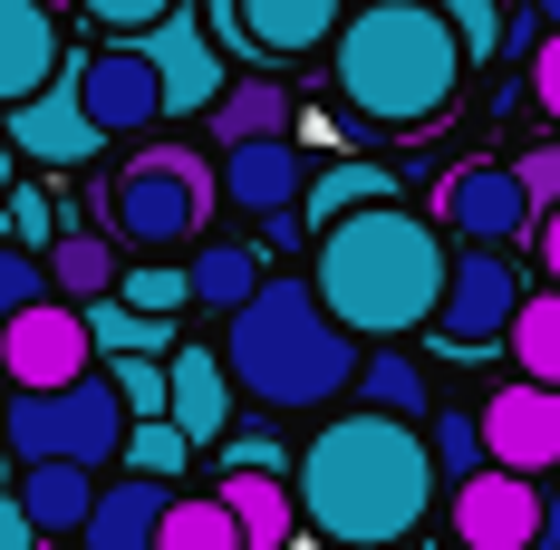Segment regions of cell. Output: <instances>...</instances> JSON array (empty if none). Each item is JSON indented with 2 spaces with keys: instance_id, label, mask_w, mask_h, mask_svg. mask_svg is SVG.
Returning <instances> with one entry per match:
<instances>
[{
  "instance_id": "cell-2",
  "label": "cell",
  "mask_w": 560,
  "mask_h": 550,
  "mask_svg": "<svg viewBox=\"0 0 560 550\" xmlns=\"http://www.w3.org/2000/svg\"><path fill=\"white\" fill-rule=\"evenodd\" d=\"M310 280L358 338H416V329H435L454 261H445V232L387 194L368 213L310 232Z\"/></svg>"
},
{
  "instance_id": "cell-7",
  "label": "cell",
  "mask_w": 560,
  "mask_h": 550,
  "mask_svg": "<svg viewBox=\"0 0 560 550\" xmlns=\"http://www.w3.org/2000/svg\"><path fill=\"white\" fill-rule=\"evenodd\" d=\"M454 550H560L541 473L483 464L474 483H454Z\"/></svg>"
},
{
  "instance_id": "cell-3",
  "label": "cell",
  "mask_w": 560,
  "mask_h": 550,
  "mask_svg": "<svg viewBox=\"0 0 560 550\" xmlns=\"http://www.w3.org/2000/svg\"><path fill=\"white\" fill-rule=\"evenodd\" d=\"M329 68H338V107L377 136H416L454 107L464 87V30H454L435 0H368L348 30L329 39Z\"/></svg>"
},
{
  "instance_id": "cell-29",
  "label": "cell",
  "mask_w": 560,
  "mask_h": 550,
  "mask_svg": "<svg viewBox=\"0 0 560 550\" xmlns=\"http://www.w3.org/2000/svg\"><path fill=\"white\" fill-rule=\"evenodd\" d=\"M503 348L522 358V377L560 386V280H551V290H532V300H522V319H512V338H503Z\"/></svg>"
},
{
  "instance_id": "cell-1",
  "label": "cell",
  "mask_w": 560,
  "mask_h": 550,
  "mask_svg": "<svg viewBox=\"0 0 560 550\" xmlns=\"http://www.w3.org/2000/svg\"><path fill=\"white\" fill-rule=\"evenodd\" d=\"M290 483H300V522L329 550H396V541L425 531L445 464H435V435L416 416L358 406V416H329L300 444Z\"/></svg>"
},
{
  "instance_id": "cell-34",
  "label": "cell",
  "mask_w": 560,
  "mask_h": 550,
  "mask_svg": "<svg viewBox=\"0 0 560 550\" xmlns=\"http://www.w3.org/2000/svg\"><path fill=\"white\" fill-rule=\"evenodd\" d=\"M0 203H10V242H30V251H49V242H58V203L39 194V184H10Z\"/></svg>"
},
{
  "instance_id": "cell-42",
  "label": "cell",
  "mask_w": 560,
  "mask_h": 550,
  "mask_svg": "<svg viewBox=\"0 0 560 550\" xmlns=\"http://www.w3.org/2000/svg\"><path fill=\"white\" fill-rule=\"evenodd\" d=\"M39 550H58V541H39Z\"/></svg>"
},
{
  "instance_id": "cell-36",
  "label": "cell",
  "mask_w": 560,
  "mask_h": 550,
  "mask_svg": "<svg viewBox=\"0 0 560 550\" xmlns=\"http://www.w3.org/2000/svg\"><path fill=\"white\" fill-rule=\"evenodd\" d=\"M174 0H88V30H116V39H136V30H155Z\"/></svg>"
},
{
  "instance_id": "cell-38",
  "label": "cell",
  "mask_w": 560,
  "mask_h": 550,
  "mask_svg": "<svg viewBox=\"0 0 560 550\" xmlns=\"http://www.w3.org/2000/svg\"><path fill=\"white\" fill-rule=\"evenodd\" d=\"M39 541H49V531L30 522V502H20V483H10V493H0V550H39Z\"/></svg>"
},
{
  "instance_id": "cell-12",
  "label": "cell",
  "mask_w": 560,
  "mask_h": 550,
  "mask_svg": "<svg viewBox=\"0 0 560 550\" xmlns=\"http://www.w3.org/2000/svg\"><path fill=\"white\" fill-rule=\"evenodd\" d=\"M0 116H10L20 165H58V174H68V165H97V155L116 145L107 126L88 116V97H78V78H68V68H58L39 97H20V107H0Z\"/></svg>"
},
{
  "instance_id": "cell-40",
  "label": "cell",
  "mask_w": 560,
  "mask_h": 550,
  "mask_svg": "<svg viewBox=\"0 0 560 550\" xmlns=\"http://www.w3.org/2000/svg\"><path fill=\"white\" fill-rule=\"evenodd\" d=\"M532 242H541V271L560 280V203H551V213H541V222H532Z\"/></svg>"
},
{
  "instance_id": "cell-15",
  "label": "cell",
  "mask_w": 560,
  "mask_h": 550,
  "mask_svg": "<svg viewBox=\"0 0 560 550\" xmlns=\"http://www.w3.org/2000/svg\"><path fill=\"white\" fill-rule=\"evenodd\" d=\"M300 194H310V174H300V145L290 136H252V145H223V203L252 222H290L300 213Z\"/></svg>"
},
{
  "instance_id": "cell-23",
  "label": "cell",
  "mask_w": 560,
  "mask_h": 550,
  "mask_svg": "<svg viewBox=\"0 0 560 550\" xmlns=\"http://www.w3.org/2000/svg\"><path fill=\"white\" fill-rule=\"evenodd\" d=\"M126 261H116V232H58L49 242V290L58 300H107Z\"/></svg>"
},
{
  "instance_id": "cell-9",
  "label": "cell",
  "mask_w": 560,
  "mask_h": 550,
  "mask_svg": "<svg viewBox=\"0 0 560 550\" xmlns=\"http://www.w3.org/2000/svg\"><path fill=\"white\" fill-rule=\"evenodd\" d=\"M97 367V329H88V309L78 300H30V309H10L0 319V377L10 386H68Z\"/></svg>"
},
{
  "instance_id": "cell-17",
  "label": "cell",
  "mask_w": 560,
  "mask_h": 550,
  "mask_svg": "<svg viewBox=\"0 0 560 550\" xmlns=\"http://www.w3.org/2000/svg\"><path fill=\"white\" fill-rule=\"evenodd\" d=\"M58 68H68V30H58V0H0V107L39 97Z\"/></svg>"
},
{
  "instance_id": "cell-27",
  "label": "cell",
  "mask_w": 560,
  "mask_h": 550,
  "mask_svg": "<svg viewBox=\"0 0 560 550\" xmlns=\"http://www.w3.org/2000/svg\"><path fill=\"white\" fill-rule=\"evenodd\" d=\"M78 309H88V329H97V348H107V358H126V348H155V358H165V348H174V319H165V309H136L126 290L78 300Z\"/></svg>"
},
{
  "instance_id": "cell-37",
  "label": "cell",
  "mask_w": 560,
  "mask_h": 550,
  "mask_svg": "<svg viewBox=\"0 0 560 550\" xmlns=\"http://www.w3.org/2000/svg\"><path fill=\"white\" fill-rule=\"evenodd\" d=\"M522 194H532V213L560 203V145H532V155H522Z\"/></svg>"
},
{
  "instance_id": "cell-18",
  "label": "cell",
  "mask_w": 560,
  "mask_h": 550,
  "mask_svg": "<svg viewBox=\"0 0 560 550\" xmlns=\"http://www.w3.org/2000/svg\"><path fill=\"white\" fill-rule=\"evenodd\" d=\"M174 493H184V483L126 464V483H97V512H88L78 550H165V502Z\"/></svg>"
},
{
  "instance_id": "cell-25",
  "label": "cell",
  "mask_w": 560,
  "mask_h": 550,
  "mask_svg": "<svg viewBox=\"0 0 560 550\" xmlns=\"http://www.w3.org/2000/svg\"><path fill=\"white\" fill-rule=\"evenodd\" d=\"M387 194H396V174H387V165H329L310 194H300V222H310V232H329V222L368 213V203H387Z\"/></svg>"
},
{
  "instance_id": "cell-20",
  "label": "cell",
  "mask_w": 560,
  "mask_h": 550,
  "mask_svg": "<svg viewBox=\"0 0 560 550\" xmlns=\"http://www.w3.org/2000/svg\"><path fill=\"white\" fill-rule=\"evenodd\" d=\"M213 493L232 502V522H242V541L252 550H290L310 522H300V483H280V473H261V464H242V473H223Z\"/></svg>"
},
{
  "instance_id": "cell-10",
  "label": "cell",
  "mask_w": 560,
  "mask_h": 550,
  "mask_svg": "<svg viewBox=\"0 0 560 550\" xmlns=\"http://www.w3.org/2000/svg\"><path fill=\"white\" fill-rule=\"evenodd\" d=\"M68 78H78V97L88 116L107 126V136H145V126H165V78H155V58L145 39H107V49H68Z\"/></svg>"
},
{
  "instance_id": "cell-13",
  "label": "cell",
  "mask_w": 560,
  "mask_h": 550,
  "mask_svg": "<svg viewBox=\"0 0 560 550\" xmlns=\"http://www.w3.org/2000/svg\"><path fill=\"white\" fill-rule=\"evenodd\" d=\"M474 416H483L493 464H512V473H551V464H560V386L512 377V386H493Z\"/></svg>"
},
{
  "instance_id": "cell-26",
  "label": "cell",
  "mask_w": 560,
  "mask_h": 550,
  "mask_svg": "<svg viewBox=\"0 0 560 550\" xmlns=\"http://www.w3.org/2000/svg\"><path fill=\"white\" fill-rule=\"evenodd\" d=\"M358 406H387V416H435V386H425V367H416L406 348H377V358H358Z\"/></svg>"
},
{
  "instance_id": "cell-16",
  "label": "cell",
  "mask_w": 560,
  "mask_h": 550,
  "mask_svg": "<svg viewBox=\"0 0 560 550\" xmlns=\"http://www.w3.org/2000/svg\"><path fill=\"white\" fill-rule=\"evenodd\" d=\"M136 39H145V58H155V78H165V107H174V116H203V107L232 87V78H223V49L203 39V20L165 10V20H155V30H136Z\"/></svg>"
},
{
  "instance_id": "cell-28",
  "label": "cell",
  "mask_w": 560,
  "mask_h": 550,
  "mask_svg": "<svg viewBox=\"0 0 560 550\" xmlns=\"http://www.w3.org/2000/svg\"><path fill=\"white\" fill-rule=\"evenodd\" d=\"M165 550H252L223 493H174L165 502Z\"/></svg>"
},
{
  "instance_id": "cell-6",
  "label": "cell",
  "mask_w": 560,
  "mask_h": 550,
  "mask_svg": "<svg viewBox=\"0 0 560 550\" xmlns=\"http://www.w3.org/2000/svg\"><path fill=\"white\" fill-rule=\"evenodd\" d=\"M126 396H116V377H68V386H10V406H0V444L20 454V464H49V454H68V464H116L126 454Z\"/></svg>"
},
{
  "instance_id": "cell-22",
  "label": "cell",
  "mask_w": 560,
  "mask_h": 550,
  "mask_svg": "<svg viewBox=\"0 0 560 550\" xmlns=\"http://www.w3.org/2000/svg\"><path fill=\"white\" fill-rule=\"evenodd\" d=\"M290 87L280 78H232L223 97L203 107V126H213V145H252V136H290Z\"/></svg>"
},
{
  "instance_id": "cell-41",
  "label": "cell",
  "mask_w": 560,
  "mask_h": 550,
  "mask_svg": "<svg viewBox=\"0 0 560 550\" xmlns=\"http://www.w3.org/2000/svg\"><path fill=\"white\" fill-rule=\"evenodd\" d=\"M532 10H541V20H551V30H560V0H532Z\"/></svg>"
},
{
  "instance_id": "cell-21",
  "label": "cell",
  "mask_w": 560,
  "mask_h": 550,
  "mask_svg": "<svg viewBox=\"0 0 560 550\" xmlns=\"http://www.w3.org/2000/svg\"><path fill=\"white\" fill-rule=\"evenodd\" d=\"M20 502H30V522H39L49 541H78L88 512H97V464H68V454L20 464Z\"/></svg>"
},
{
  "instance_id": "cell-14",
  "label": "cell",
  "mask_w": 560,
  "mask_h": 550,
  "mask_svg": "<svg viewBox=\"0 0 560 550\" xmlns=\"http://www.w3.org/2000/svg\"><path fill=\"white\" fill-rule=\"evenodd\" d=\"M435 213H445V232H464V242H522V232L541 222L532 194H522V165H464V174H445Z\"/></svg>"
},
{
  "instance_id": "cell-8",
  "label": "cell",
  "mask_w": 560,
  "mask_h": 550,
  "mask_svg": "<svg viewBox=\"0 0 560 550\" xmlns=\"http://www.w3.org/2000/svg\"><path fill=\"white\" fill-rule=\"evenodd\" d=\"M522 271L503 261V242H474L464 261H454V280H445V309H435V338H445L454 358H483V348H503L512 338V319H522Z\"/></svg>"
},
{
  "instance_id": "cell-33",
  "label": "cell",
  "mask_w": 560,
  "mask_h": 550,
  "mask_svg": "<svg viewBox=\"0 0 560 550\" xmlns=\"http://www.w3.org/2000/svg\"><path fill=\"white\" fill-rule=\"evenodd\" d=\"M30 300H49V251L0 242V319H10V309H30Z\"/></svg>"
},
{
  "instance_id": "cell-30",
  "label": "cell",
  "mask_w": 560,
  "mask_h": 550,
  "mask_svg": "<svg viewBox=\"0 0 560 550\" xmlns=\"http://www.w3.org/2000/svg\"><path fill=\"white\" fill-rule=\"evenodd\" d=\"M194 454H203V444L184 435L174 416H136V425H126V464H136V473H165V483H184V473H194Z\"/></svg>"
},
{
  "instance_id": "cell-24",
  "label": "cell",
  "mask_w": 560,
  "mask_h": 550,
  "mask_svg": "<svg viewBox=\"0 0 560 550\" xmlns=\"http://www.w3.org/2000/svg\"><path fill=\"white\" fill-rule=\"evenodd\" d=\"M184 271H194V300H203V309H242V300H252V290H261V251H252V242H203V251H194V261H184Z\"/></svg>"
},
{
  "instance_id": "cell-19",
  "label": "cell",
  "mask_w": 560,
  "mask_h": 550,
  "mask_svg": "<svg viewBox=\"0 0 560 550\" xmlns=\"http://www.w3.org/2000/svg\"><path fill=\"white\" fill-rule=\"evenodd\" d=\"M232 406H242V386H232L223 348L174 338V425H184L194 444H223V435H232Z\"/></svg>"
},
{
  "instance_id": "cell-32",
  "label": "cell",
  "mask_w": 560,
  "mask_h": 550,
  "mask_svg": "<svg viewBox=\"0 0 560 550\" xmlns=\"http://www.w3.org/2000/svg\"><path fill=\"white\" fill-rule=\"evenodd\" d=\"M116 290H126V300H136V309H184V300H194V271H184V261H126V280H116Z\"/></svg>"
},
{
  "instance_id": "cell-39",
  "label": "cell",
  "mask_w": 560,
  "mask_h": 550,
  "mask_svg": "<svg viewBox=\"0 0 560 550\" xmlns=\"http://www.w3.org/2000/svg\"><path fill=\"white\" fill-rule=\"evenodd\" d=\"M532 97L560 116V39H541V49H532Z\"/></svg>"
},
{
  "instance_id": "cell-11",
  "label": "cell",
  "mask_w": 560,
  "mask_h": 550,
  "mask_svg": "<svg viewBox=\"0 0 560 550\" xmlns=\"http://www.w3.org/2000/svg\"><path fill=\"white\" fill-rule=\"evenodd\" d=\"M213 30L232 49L290 68V58H319L348 30V0H213Z\"/></svg>"
},
{
  "instance_id": "cell-4",
  "label": "cell",
  "mask_w": 560,
  "mask_h": 550,
  "mask_svg": "<svg viewBox=\"0 0 560 550\" xmlns=\"http://www.w3.org/2000/svg\"><path fill=\"white\" fill-rule=\"evenodd\" d=\"M223 367L271 416H319L358 386V329L319 300V280H261L223 319Z\"/></svg>"
},
{
  "instance_id": "cell-35",
  "label": "cell",
  "mask_w": 560,
  "mask_h": 550,
  "mask_svg": "<svg viewBox=\"0 0 560 550\" xmlns=\"http://www.w3.org/2000/svg\"><path fill=\"white\" fill-rule=\"evenodd\" d=\"M435 10H445L454 30H464V49H474V58H493V49H503V10H512V0H435Z\"/></svg>"
},
{
  "instance_id": "cell-31",
  "label": "cell",
  "mask_w": 560,
  "mask_h": 550,
  "mask_svg": "<svg viewBox=\"0 0 560 550\" xmlns=\"http://www.w3.org/2000/svg\"><path fill=\"white\" fill-rule=\"evenodd\" d=\"M425 435H435V464H445V493H454V483H474V473L493 464V444H483V416H435Z\"/></svg>"
},
{
  "instance_id": "cell-5",
  "label": "cell",
  "mask_w": 560,
  "mask_h": 550,
  "mask_svg": "<svg viewBox=\"0 0 560 550\" xmlns=\"http://www.w3.org/2000/svg\"><path fill=\"white\" fill-rule=\"evenodd\" d=\"M223 203V165L203 145H136L107 174V232L136 251H174V242H203V222Z\"/></svg>"
}]
</instances>
